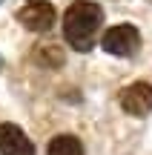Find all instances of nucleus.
Here are the masks:
<instances>
[{
	"label": "nucleus",
	"mask_w": 152,
	"mask_h": 155,
	"mask_svg": "<svg viewBox=\"0 0 152 155\" xmlns=\"http://www.w3.org/2000/svg\"><path fill=\"white\" fill-rule=\"evenodd\" d=\"M0 3H3V0H0Z\"/></svg>",
	"instance_id": "1a4fd4ad"
},
{
	"label": "nucleus",
	"mask_w": 152,
	"mask_h": 155,
	"mask_svg": "<svg viewBox=\"0 0 152 155\" xmlns=\"http://www.w3.org/2000/svg\"><path fill=\"white\" fill-rule=\"evenodd\" d=\"M34 61L37 63H43V66H49V69H57V66H63V49L57 43H46V46H40L37 52H34Z\"/></svg>",
	"instance_id": "0eeeda50"
},
{
	"label": "nucleus",
	"mask_w": 152,
	"mask_h": 155,
	"mask_svg": "<svg viewBox=\"0 0 152 155\" xmlns=\"http://www.w3.org/2000/svg\"><path fill=\"white\" fill-rule=\"evenodd\" d=\"M103 26V9L92 0H75L63 15V35L69 46L78 52H89L98 43V32Z\"/></svg>",
	"instance_id": "f257e3e1"
},
{
	"label": "nucleus",
	"mask_w": 152,
	"mask_h": 155,
	"mask_svg": "<svg viewBox=\"0 0 152 155\" xmlns=\"http://www.w3.org/2000/svg\"><path fill=\"white\" fill-rule=\"evenodd\" d=\"M0 66H3V61H0Z\"/></svg>",
	"instance_id": "6e6552de"
},
{
	"label": "nucleus",
	"mask_w": 152,
	"mask_h": 155,
	"mask_svg": "<svg viewBox=\"0 0 152 155\" xmlns=\"http://www.w3.org/2000/svg\"><path fill=\"white\" fill-rule=\"evenodd\" d=\"M46 155H83V144L75 135H57V138L49 141Z\"/></svg>",
	"instance_id": "423d86ee"
},
{
	"label": "nucleus",
	"mask_w": 152,
	"mask_h": 155,
	"mask_svg": "<svg viewBox=\"0 0 152 155\" xmlns=\"http://www.w3.org/2000/svg\"><path fill=\"white\" fill-rule=\"evenodd\" d=\"M17 20L29 29V32H49L55 26V6L46 3V0H32L29 6H23L17 12Z\"/></svg>",
	"instance_id": "7ed1b4c3"
},
{
	"label": "nucleus",
	"mask_w": 152,
	"mask_h": 155,
	"mask_svg": "<svg viewBox=\"0 0 152 155\" xmlns=\"http://www.w3.org/2000/svg\"><path fill=\"white\" fill-rule=\"evenodd\" d=\"M101 46L109 52V55L118 58H132L138 49H141V35H138L135 26H112L106 35L101 38Z\"/></svg>",
	"instance_id": "f03ea898"
},
{
	"label": "nucleus",
	"mask_w": 152,
	"mask_h": 155,
	"mask_svg": "<svg viewBox=\"0 0 152 155\" xmlns=\"http://www.w3.org/2000/svg\"><path fill=\"white\" fill-rule=\"evenodd\" d=\"M121 106H124V112H129L135 118L149 115L152 112V86L147 81H138L132 86H126L121 92Z\"/></svg>",
	"instance_id": "20e7f679"
},
{
	"label": "nucleus",
	"mask_w": 152,
	"mask_h": 155,
	"mask_svg": "<svg viewBox=\"0 0 152 155\" xmlns=\"http://www.w3.org/2000/svg\"><path fill=\"white\" fill-rule=\"evenodd\" d=\"M0 155H34V144L17 124H0Z\"/></svg>",
	"instance_id": "39448f33"
}]
</instances>
